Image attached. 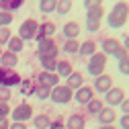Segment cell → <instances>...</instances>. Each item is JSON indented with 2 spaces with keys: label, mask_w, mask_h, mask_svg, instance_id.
<instances>
[{
  "label": "cell",
  "mask_w": 129,
  "mask_h": 129,
  "mask_svg": "<svg viewBox=\"0 0 129 129\" xmlns=\"http://www.w3.org/2000/svg\"><path fill=\"white\" fill-rule=\"evenodd\" d=\"M86 127V117L82 113H72L66 119V129H84Z\"/></svg>",
  "instance_id": "obj_14"
},
{
  "label": "cell",
  "mask_w": 129,
  "mask_h": 129,
  "mask_svg": "<svg viewBox=\"0 0 129 129\" xmlns=\"http://www.w3.org/2000/svg\"><path fill=\"white\" fill-rule=\"evenodd\" d=\"M105 70H107V55H105L103 51L92 53V55L88 57V63H86V72L96 78V76L105 74Z\"/></svg>",
  "instance_id": "obj_2"
},
{
  "label": "cell",
  "mask_w": 129,
  "mask_h": 129,
  "mask_svg": "<svg viewBox=\"0 0 129 129\" xmlns=\"http://www.w3.org/2000/svg\"><path fill=\"white\" fill-rule=\"evenodd\" d=\"M127 19H129V4L123 2V0H119V2L111 8V12L107 14V25L111 29H121V27H125Z\"/></svg>",
  "instance_id": "obj_1"
},
{
  "label": "cell",
  "mask_w": 129,
  "mask_h": 129,
  "mask_svg": "<svg viewBox=\"0 0 129 129\" xmlns=\"http://www.w3.org/2000/svg\"><path fill=\"white\" fill-rule=\"evenodd\" d=\"M99 129H117V127H115V125H101Z\"/></svg>",
  "instance_id": "obj_45"
},
{
  "label": "cell",
  "mask_w": 129,
  "mask_h": 129,
  "mask_svg": "<svg viewBox=\"0 0 129 129\" xmlns=\"http://www.w3.org/2000/svg\"><path fill=\"white\" fill-rule=\"evenodd\" d=\"M47 129H66V119H63V117L53 119V121L49 123V127H47Z\"/></svg>",
  "instance_id": "obj_36"
},
{
  "label": "cell",
  "mask_w": 129,
  "mask_h": 129,
  "mask_svg": "<svg viewBox=\"0 0 129 129\" xmlns=\"http://www.w3.org/2000/svg\"><path fill=\"white\" fill-rule=\"evenodd\" d=\"M49 99H51L55 105H68V103L74 99V90H70L66 84H57L55 88H51Z\"/></svg>",
  "instance_id": "obj_4"
},
{
  "label": "cell",
  "mask_w": 129,
  "mask_h": 129,
  "mask_svg": "<svg viewBox=\"0 0 129 129\" xmlns=\"http://www.w3.org/2000/svg\"><path fill=\"white\" fill-rule=\"evenodd\" d=\"M99 49H96V41L94 39H86L80 43V49H78V55L80 57H90L92 53H96Z\"/></svg>",
  "instance_id": "obj_18"
},
{
  "label": "cell",
  "mask_w": 129,
  "mask_h": 129,
  "mask_svg": "<svg viewBox=\"0 0 129 129\" xmlns=\"http://www.w3.org/2000/svg\"><path fill=\"white\" fill-rule=\"evenodd\" d=\"M23 4H25V0H0V10L12 12V10H19Z\"/></svg>",
  "instance_id": "obj_23"
},
{
  "label": "cell",
  "mask_w": 129,
  "mask_h": 129,
  "mask_svg": "<svg viewBox=\"0 0 129 129\" xmlns=\"http://www.w3.org/2000/svg\"><path fill=\"white\" fill-rule=\"evenodd\" d=\"M123 101H125V90H123L121 86H113V88L105 94L107 107H117V105H121Z\"/></svg>",
  "instance_id": "obj_10"
},
{
  "label": "cell",
  "mask_w": 129,
  "mask_h": 129,
  "mask_svg": "<svg viewBox=\"0 0 129 129\" xmlns=\"http://www.w3.org/2000/svg\"><path fill=\"white\" fill-rule=\"evenodd\" d=\"M6 47H8V51H12V53L19 55V53L23 51V47H25V41H23L19 35H17V37H10V41L6 43Z\"/></svg>",
  "instance_id": "obj_25"
},
{
  "label": "cell",
  "mask_w": 129,
  "mask_h": 129,
  "mask_svg": "<svg viewBox=\"0 0 129 129\" xmlns=\"http://www.w3.org/2000/svg\"><path fill=\"white\" fill-rule=\"evenodd\" d=\"M72 6H74V2H72V0H57L55 12H57V14H68V12L72 10Z\"/></svg>",
  "instance_id": "obj_29"
},
{
  "label": "cell",
  "mask_w": 129,
  "mask_h": 129,
  "mask_svg": "<svg viewBox=\"0 0 129 129\" xmlns=\"http://www.w3.org/2000/svg\"><path fill=\"white\" fill-rule=\"evenodd\" d=\"M92 88H94V92H105V94H107V92L113 88V76H109V74H101V76H96Z\"/></svg>",
  "instance_id": "obj_11"
},
{
  "label": "cell",
  "mask_w": 129,
  "mask_h": 129,
  "mask_svg": "<svg viewBox=\"0 0 129 129\" xmlns=\"http://www.w3.org/2000/svg\"><path fill=\"white\" fill-rule=\"evenodd\" d=\"M94 99V88L92 86H80L76 92H74V101L76 103H80V105H86V103H90Z\"/></svg>",
  "instance_id": "obj_13"
},
{
  "label": "cell",
  "mask_w": 129,
  "mask_h": 129,
  "mask_svg": "<svg viewBox=\"0 0 129 129\" xmlns=\"http://www.w3.org/2000/svg\"><path fill=\"white\" fill-rule=\"evenodd\" d=\"M103 109H105V105H103L101 99H92L90 103H86V113L88 115H99Z\"/></svg>",
  "instance_id": "obj_26"
},
{
  "label": "cell",
  "mask_w": 129,
  "mask_h": 129,
  "mask_svg": "<svg viewBox=\"0 0 129 129\" xmlns=\"http://www.w3.org/2000/svg\"><path fill=\"white\" fill-rule=\"evenodd\" d=\"M21 94L29 96V94H35V88H37V82H35V78H25L21 80Z\"/></svg>",
  "instance_id": "obj_22"
},
{
  "label": "cell",
  "mask_w": 129,
  "mask_h": 129,
  "mask_svg": "<svg viewBox=\"0 0 129 129\" xmlns=\"http://www.w3.org/2000/svg\"><path fill=\"white\" fill-rule=\"evenodd\" d=\"M10 96H12L10 88H6V86H0V103H8V101H10Z\"/></svg>",
  "instance_id": "obj_37"
},
{
  "label": "cell",
  "mask_w": 129,
  "mask_h": 129,
  "mask_svg": "<svg viewBox=\"0 0 129 129\" xmlns=\"http://www.w3.org/2000/svg\"><path fill=\"white\" fill-rule=\"evenodd\" d=\"M55 6H57V0H39V10H41V12H45V14L53 12V10H55Z\"/></svg>",
  "instance_id": "obj_28"
},
{
  "label": "cell",
  "mask_w": 129,
  "mask_h": 129,
  "mask_svg": "<svg viewBox=\"0 0 129 129\" xmlns=\"http://www.w3.org/2000/svg\"><path fill=\"white\" fill-rule=\"evenodd\" d=\"M119 47H121V43H119V39H115V37H105V39H103V53H105L107 57H109V55H115Z\"/></svg>",
  "instance_id": "obj_15"
},
{
  "label": "cell",
  "mask_w": 129,
  "mask_h": 129,
  "mask_svg": "<svg viewBox=\"0 0 129 129\" xmlns=\"http://www.w3.org/2000/svg\"><path fill=\"white\" fill-rule=\"evenodd\" d=\"M0 55H2V47H0Z\"/></svg>",
  "instance_id": "obj_46"
},
{
  "label": "cell",
  "mask_w": 129,
  "mask_h": 129,
  "mask_svg": "<svg viewBox=\"0 0 129 129\" xmlns=\"http://www.w3.org/2000/svg\"><path fill=\"white\" fill-rule=\"evenodd\" d=\"M66 86L70 88V90H78L80 86H84V74L82 72H72L68 78H66Z\"/></svg>",
  "instance_id": "obj_17"
},
{
  "label": "cell",
  "mask_w": 129,
  "mask_h": 129,
  "mask_svg": "<svg viewBox=\"0 0 129 129\" xmlns=\"http://www.w3.org/2000/svg\"><path fill=\"white\" fill-rule=\"evenodd\" d=\"M101 23H103V6L99 8H90L86 10V29L88 31H99L101 29Z\"/></svg>",
  "instance_id": "obj_8"
},
{
  "label": "cell",
  "mask_w": 129,
  "mask_h": 129,
  "mask_svg": "<svg viewBox=\"0 0 129 129\" xmlns=\"http://www.w3.org/2000/svg\"><path fill=\"white\" fill-rule=\"evenodd\" d=\"M123 2H125V0H123Z\"/></svg>",
  "instance_id": "obj_47"
},
{
  "label": "cell",
  "mask_w": 129,
  "mask_h": 129,
  "mask_svg": "<svg viewBox=\"0 0 129 129\" xmlns=\"http://www.w3.org/2000/svg\"><path fill=\"white\" fill-rule=\"evenodd\" d=\"M10 127V121L6 119V121H2V123H0V129H8Z\"/></svg>",
  "instance_id": "obj_44"
},
{
  "label": "cell",
  "mask_w": 129,
  "mask_h": 129,
  "mask_svg": "<svg viewBox=\"0 0 129 129\" xmlns=\"http://www.w3.org/2000/svg\"><path fill=\"white\" fill-rule=\"evenodd\" d=\"M10 23H12V12L0 10V27H8Z\"/></svg>",
  "instance_id": "obj_35"
},
{
  "label": "cell",
  "mask_w": 129,
  "mask_h": 129,
  "mask_svg": "<svg viewBox=\"0 0 129 129\" xmlns=\"http://www.w3.org/2000/svg\"><path fill=\"white\" fill-rule=\"evenodd\" d=\"M10 117L17 123H27L29 119H33V107H31L29 103H19L10 111Z\"/></svg>",
  "instance_id": "obj_6"
},
{
  "label": "cell",
  "mask_w": 129,
  "mask_h": 129,
  "mask_svg": "<svg viewBox=\"0 0 129 129\" xmlns=\"http://www.w3.org/2000/svg\"><path fill=\"white\" fill-rule=\"evenodd\" d=\"M37 29H39L37 19H25L21 23V27H19V37L23 41H31V39L37 37Z\"/></svg>",
  "instance_id": "obj_5"
},
{
  "label": "cell",
  "mask_w": 129,
  "mask_h": 129,
  "mask_svg": "<svg viewBox=\"0 0 129 129\" xmlns=\"http://www.w3.org/2000/svg\"><path fill=\"white\" fill-rule=\"evenodd\" d=\"M103 6V0H84V8L90 10V8H99Z\"/></svg>",
  "instance_id": "obj_38"
},
{
  "label": "cell",
  "mask_w": 129,
  "mask_h": 129,
  "mask_svg": "<svg viewBox=\"0 0 129 129\" xmlns=\"http://www.w3.org/2000/svg\"><path fill=\"white\" fill-rule=\"evenodd\" d=\"M96 117H99L101 125H113V123H115V119H117V111L113 109V107H105Z\"/></svg>",
  "instance_id": "obj_16"
},
{
  "label": "cell",
  "mask_w": 129,
  "mask_h": 129,
  "mask_svg": "<svg viewBox=\"0 0 129 129\" xmlns=\"http://www.w3.org/2000/svg\"><path fill=\"white\" fill-rule=\"evenodd\" d=\"M117 68H119V74H123V76H129V55H127L125 59L117 61Z\"/></svg>",
  "instance_id": "obj_33"
},
{
  "label": "cell",
  "mask_w": 129,
  "mask_h": 129,
  "mask_svg": "<svg viewBox=\"0 0 129 129\" xmlns=\"http://www.w3.org/2000/svg\"><path fill=\"white\" fill-rule=\"evenodd\" d=\"M10 111H12V109L8 107V103H0V123L8 119V115H10Z\"/></svg>",
  "instance_id": "obj_34"
},
{
  "label": "cell",
  "mask_w": 129,
  "mask_h": 129,
  "mask_svg": "<svg viewBox=\"0 0 129 129\" xmlns=\"http://www.w3.org/2000/svg\"><path fill=\"white\" fill-rule=\"evenodd\" d=\"M127 55H129V51H127V49H125V47L121 45V47H119V49H117V53H115V55H113V57H115L117 61H121V59H125Z\"/></svg>",
  "instance_id": "obj_39"
},
{
  "label": "cell",
  "mask_w": 129,
  "mask_h": 129,
  "mask_svg": "<svg viewBox=\"0 0 129 129\" xmlns=\"http://www.w3.org/2000/svg\"><path fill=\"white\" fill-rule=\"evenodd\" d=\"M8 129H27V125H25V123H17V121H12Z\"/></svg>",
  "instance_id": "obj_42"
},
{
  "label": "cell",
  "mask_w": 129,
  "mask_h": 129,
  "mask_svg": "<svg viewBox=\"0 0 129 129\" xmlns=\"http://www.w3.org/2000/svg\"><path fill=\"white\" fill-rule=\"evenodd\" d=\"M119 109H121V113H123V115H129V99H125V101L119 105Z\"/></svg>",
  "instance_id": "obj_41"
},
{
  "label": "cell",
  "mask_w": 129,
  "mask_h": 129,
  "mask_svg": "<svg viewBox=\"0 0 129 129\" xmlns=\"http://www.w3.org/2000/svg\"><path fill=\"white\" fill-rule=\"evenodd\" d=\"M72 72H74V68H72V61H70V59H59V61H57L55 74H57L59 78H68Z\"/></svg>",
  "instance_id": "obj_21"
},
{
  "label": "cell",
  "mask_w": 129,
  "mask_h": 129,
  "mask_svg": "<svg viewBox=\"0 0 129 129\" xmlns=\"http://www.w3.org/2000/svg\"><path fill=\"white\" fill-rule=\"evenodd\" d=\"M61 33H63V37H66V39H76V37L80 35V25H78L76 21H68L66 25H63Z\"/></svg>",
  "instance_id": "obj_19"
},
{
  "label": "cell",
  "mask_w": 129,
  "mask_h": 129,
  "mask_svg": "<svg viewBox=\"0 0 129 129\" xmlns=\"http://www.w3.org/2000/svg\"><path fill=\"white\" fill-rule=\"evenodd\" d=\"M19 63V55L17 53H12V51H2V55H0V66H4V68H14Z\"/></svg>",
  "instance_id": "obj_20"
},
{
  "label": "cell",
  "mask_w": 129,
  "mask_h": 129,
  "mask_svg": "<svg viewBox=\"0 0 129 129\" xmlns=\"http://www.w3.org/2000/svg\"><path fill=\"white\" fill-rule=\"evenodd\" d=\"M21 80H23L21 74L14 70V68H4V66H0V86L12 88V86H19Z\"/></svg>",
  "instance_id": "obj_3"
},
{
  "label": "cell",
  "mask_w": 129,
  "mask_h": 129,
  "mask_svg": "<svg viewBox=\"0 0 129 129\" xmlns=\"http://www.w3.org/2000/svg\"><path fill=\"white\" fill-rule=\"evenodd\" d=\"M10 37H12L10 27H0V47H2V45H6V43L10 41Z\"/></svg>",
  "instance_id": "obj_31"
},
{
  "label": "cell",
  "mask_w": 129,
  "mask_h": 129,
  "mask_svg": "<svg viewBox=\"0 0 129 129\" xmlns=\"http://www.w3.org/2000/svg\"><path fill=\"white\" fill-rule=\"evenodd\" d=\"M49 94H51V88H47V86H37V88H35V96H37L39 101L49 99Z\"/></svg>",
  "instance_id": "obj_32"
},
{
  "label": "cell",
  "mask_w": 129,
  "mask_h": 129,
  "mask_svg": "<svg viewBox=\"0 0 129 129\" xmlns=\"http://www.w3.org/2000/svg\"><path fill=\"white\" fill-rule=\"evenodd\" d=\"M35 82H37V86H47V88H55L57 84H59V76L55 74V72H39L37 74V78H35Z\"/></svg>",
  "instance_id": "obj_9"
},
{
  "label": "cell",
  "mask_w": 129,
  "mask_h": 129,
  "mask_svg": "<svg viewBox=\"0 0 129 129\" xmlns=\"http://www.w3.org/2000/svg\"><path fill=\"white\" fill-rule=\"evenodd\" d=\"M78 49H80V41L78 39H66V43H63V51L66 53H78Z\"/></svg>",
  "instance_id": "obj_30"
},
{
  "label": "cell",
  "mask_w": 129,
  "mask_h": 129,
  "mask_svg": "<svg viewBox=\"0 0 129 129\" xmlns=\"http://www.w3.org/2000/svg\"><path fill=\"white\" fill-rule=\"evenodd\" d=\"M119 125H121V129H129V115H121Z\"/></svg>",
  "instance_id": "obj_40"
},
{
  "label": "cell",
  "mask_w": 129,
  "mask_h": 129,
  "mask_svg": "<svg viewBox=\"0 0 129 129\" xmlns=\"http://www.w3.org/2000/svg\"><path fill=\"white\" fill-rule=\"evenodd\" d=\"M53 35H55V23H51V21H43V23H39V29H37V41H41V39H53Z\"/></svg>",
  "instance_id": "obj_12"
},
{
  "label": "cell",
  "mask_w": 129,
  "mask_h": 129,
  "mask_svg": "<svg viewBox=\"0 0 129 129\" xmlns=\"http://www.w3.org/2000/svg\"><path fill=\"white\" fill-rule=\"evenodd\" d=\"M59 47L53 39H41L37 41V55L39 57H57Z\"/></svg>",
  "instance_id": "obj_7"
},
{
  "label": "cell",
  "mask_w": 129,
  "mask_h": 129,
  "mask_svg": "<svg viewBox=\"0 0 129 129\" xmlns=\"http://www.w3.org/2000/svg\"><path fill=\"white\" fill-rule=\"evenodd\" d=\"M121 45H123L125 49L129 51V35H125V37H123V41H121Z\"/></svg>",
  "instance_id": "obj_43"
},
{
  "label": "cell",
  "mask_w": 129,
  "mask_h": 129,
  "mask_svg": "<svg viewBox=\"0 0 129 129\" xmlns=\"http://www.w3.org/2000/svg\"><path fill=\"white\" fill-rule=\"evenodd\" d=\"M39 61L45 72H55V68H57V57H39Z\"/></svg>",
  "instance_id": "obj_27"
},
{
  "label": "cell",
  "mask_w": 129,
  "mask_h": 129,
  "mask_svg": "<svg viewBox=\"0 0 129 129\" xmlns=\"http://www.w3.org/2000/svg\"><path fill=\"white\" fill-rule=\"evenodd\" d=\"M49 123H51V117L47 115V113H41V115L33 117V127H35V129H47Z\"/></svg>",
  "instance_id": "obj_24"
}]
</instances>
